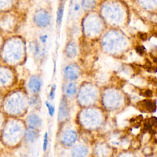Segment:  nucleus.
Wrapping results in <instances>:
<instances>
[{
	"label": "nucleus",
	"mask_w": 157,
	"mask_h": 157,
	"mask_svg": "<svg viewBox=\"0 0 157 157\" xmlns=\"http://www.w3.org/2000/svg\"><path fill=\"white\" fill-rule=\"evenodd\" d=\"M140 39H141L142 40H146L147 37V36L146 34H144V33H140Z\"/></svg>",
	"instance_id": "17"
},
{
	"label": "nucleus",
	"mask_w": 157,
	"mask_h": 157,
	"mask_svg": "<svg viewBox=\"0 0 157 157\" xmlns=\"http://www.w3.org/2000/svg\"><path fill=\"white\" fill-rule=\"evenodd\" d=\"M51 16L49 12L44 9L36 10L33 15L34 23L39 27H45L50 23Z\"/></svg>",
	"instance_id": "1"
},
{
	"label": "nucleus",
	"mask_w": 157,
	"mask_h": 157,
	"mask_svg": "<svg viewBox=\"0 0 157 157\" xmlns=\"http://www.w3.org/2000/svg\"><path fill=\"white\" fill-rule=\"evenodd\" d=\"M82 11H84L82 4V0H71L69 3V12L71 15H75L76 14H79Z\"/></svg>",
	"instance_id": "3"
},
{
	"label": "nucleus",
	"mask_w": 157,
	"mask_h": 157,
	"mask_svg": "<svg viewBox=\"0 0 157 157\" xmlns=\"http://www.w3.org/2000/svg\"><path fill=\"white\" fill-rule=\"evenodd\" d=\"M152 93H152V91H151V90H145V92H144V96H147V97H150V96H151Z\"/></svg>",
	"instance_id": "15"
},
{
	"label": "nucleus",
	"mask_w": 157,
	"mask_h": 157,
	"mask_svg": "<svg viewBox=\"0 0 157 157\" xmlns=\"http://www.w3.org/2000/svg\"><path fill=\"white\" fill-rule=\"evenodd\" d=\"M28 86L33 93L39 91L41 86V81L40 78L36 76L31 77L29 81Z\"/></svg>",
	"instance_id": "4"
},
{
	"label": "nucleus",
	"mask_w": 157,
	"mask_h": 157,
	"mask_svg": "<svg viewBox=\"0 0 157 157\" xmlns=\"http://www.w3.org/2000/svg\"><path fill=\"white\" fill-rule=\"evenodd\" d=\"M59 1H60V3L58 6L57 13H56V23L58 25H60L62 22L64 9V4H65V0H59Z\"/></svg>",
	"instance_id": "7"
},
{
	"label": "nucleus",
	"mask_w": 157,
	"mask_h": 157,
	"mask_svg": "<svg viewBox=\"0 0 157 157\" xmlns=\"http://www.w3.org/2000/svg\"><path fill=\"white\" fill-rule=\"evenodd\" d=\"M136 52L139 54V55H143L144 53V48L142 46H137L136 48Z\"/></svg>",
	"instance_id": "14"
},
{
	"label": "nucleus",
	"mask_w": 157,
	"mask_h": 157,
	"mask_svg": "<svg viewBox=\"0 0 157 157\" xmlns=\"http://www.w3.org/2000/svg\"><path fill=\"white\" fill-rule=\"evenodd\" d=\"M55 91H56V85H53L51 88V90L50 91V94H49V96L50 98L53 100L55 98Z\"/></svg>",
	"instance_id": "13"
},
{
	"label": "nucleus",
	"mask_w": 157,
	"mask_h": 157,
	"mask_svg": "<svg viewBox=\"0 0 157 157\" xmlns=\"http://www.w3.org/2000/svg\"><path fill=\"white\" fill-rule=\"evenodd\" d=\"M48 133L45 132L44 136V140H43V150L46 151L48 146Z\"/></svg>",
	"instance_id": "11"
},
{
	"label": "nucleus",
	"mask_w": 157,
	"mask_h": 157,
	"mask_svg": "<svg viewBox=\"0 0 157 157\" xmlns=\"http://www.w3.org/2000/svg\"><path fill=\"white\" fill-rule=\"evenodd\" d=\"M45 105H46V106L47 107L48 114L50 116H53L54 113H55V106H53V105H50L47 101L45 102Z\"/></svg>",
	"instance_id": "12"
},
{
	"label": "nucleus",
	"mask_w": 157,
	"mask_h": 157,
	"mask_svg": "<svg viewBox=\"0 0 157 157\" xmlns=\"http://www.w3.org/2000/svg\"><path fill=\"white\" fill-rule=\"evenodd\" d=\"M156 36H157V33H156Z\"/></svg>",
	"instance_id": "19"
},
{
	"label": "nucleus",
	"mask_w": 157,
	"mask_h": 157,
	"mask_svg": "<svg viewBox=\"0 0 157 157\" xmlns=\"http://www.w3.org/2000/svg\"><path fill=\"white\" fill-rule=\"evenodd\" d=\"M29 124L33 126H38L41 124L40 119L36 115H31L28 118Z\"/></svg>",
	"instance_id": "9"
},
{
	"label": "nucleus",
	"mask_w": 157,
	"mask_h": 157,
	"mask_svg": "<svg viewBox=\"0 0 157 157\" xmlns=\"http://www.w3.org/2000/svg\"><path fill=\"white\" fill-rule=\"evenodd\" d=\"M156 95H157V90H156Z\"/></svg>",
	"instance_id": "18"
},
{
	"label": "nucleus",
	"mask_w": 157,
	"mask_h": 157,
	"mask_svg": "<svg viewBox=\"0 0 157 157\" xmlns=\"http://www.w3.org/2000/svg\"><path fill=\"white\" fill-rule=\"evenodd\" d=\"M66 94L68 96H72L76 93L77 87L74 83H69L66 88Z\"/></svg>",
	"instance_id": "10"
},
{
	"label": "nucleus",
	"mask_w": 157,
	"mask_h": 157,
	"mask_svg": "<svg viewBox=\"0 0 157 157\" xmlns=\"http://www.w3.org/2000/svg\"><path fill=\"white\" fill-rule=\"evenodd\" d=\"M82 4L84 11H91L99 5V0H82Z\"/></svg>",
	"instance_id": "5"
},
{
	"label": "nucleus",
	"mask_w": 157,
	"mask_h": 157,
	"mask_svg": "<svg viewBox=\"0 0 157 157\" xmlns=\"http://www.w3.org/2000/svg\"><path fill=\"white\" fill-rule=\"evenodd\" d=\"M18 0H0L1 10H7L12 9L17 4Z\"/></svg>",
	"instance_id": "6"
},
{
	"label": "nucleus",
	"mask_w": 157,
	"mask_h": 157,
	"mask_svg": "<svg viewBox=\"0 0 157 157\" xmlns=\"http://www.w3.org/2000/svg\"><path fill=\"white\" fill-rule=\"evenodd\" d=\"M65 76L69 80H75L78 77V74L74 68L71 66H67L64 69Z\"/></svg>",
	"instance_id": "8"
},
{
	"label": "nucleus",
	"mask_w": 157,
	"mask_h": 157,
	"mask_svg": "<svg viewBox=\"0 0 157 157\" xmlns=\"http://www.w3.org/2000/svg\"><path fill=\"white\" fill-rule=\"evenodd\" d=\"M47 39V36H46V35L40 36V40L43 43H44V42H46Z\"/></svg>",
	"instance_id": "16"
},
{
	"label": "nucleus",
	"mask_w": 157,
	"mask_h": 157,
	"mask_svg": "<svg viewBox=\"0 0 157 157\" xmlns=\"http://www.w3.org/2000/svg\"><path fill=\"white\" fill-rule=\"evenodd\" d=\"M139 109L142 112H154L156 109L155 102L151 100H143L137 104Z\"/></svg>",
	"instance_id": "2"
}]
</instances>
